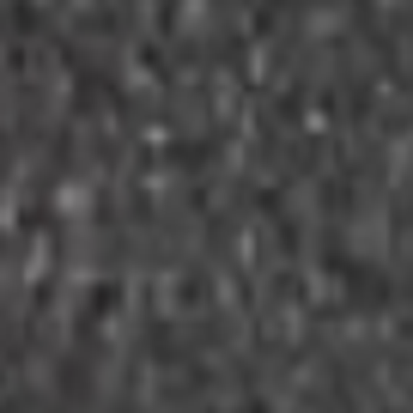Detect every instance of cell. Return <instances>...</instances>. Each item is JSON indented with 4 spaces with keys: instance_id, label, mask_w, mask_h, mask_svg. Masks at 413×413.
I'll list each match as a JSON object with an SVG mask.
<instances>
[{
    "instance_id": "1",
    "label": "cell",
    "mask_w": 413,
    "mask_h": 413,
    "mask_svg": "<svg viewBox=\"0 0 413 413\" xmlns=\"http://www.w3.org/2000/svg\"><path fill=\"white\" fill-rule=\"evenodd\" d=\"M219 164H225V158H219ZM219 164H213V170H219ZM213 170H207V176H213ZM207 176H200V183H207ZM200 183H195V188H188V200H195V195H200ZM188 200H183V207H188ZM183 207H176V213H183ZM176 213H170V219H176ZM170 219H164V225H170ZM164 225H158V231H164ZM158 231H152V244H158ZM152 244H146V249H152ZM146 249H140V256H146Z\"/></svg>"
}]
</instances>
